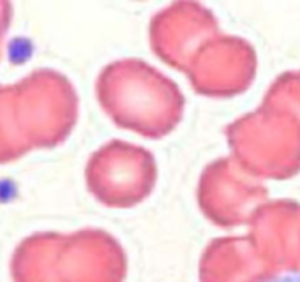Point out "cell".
Masks as SVG:
<instances>
[{
    "label": "cell",
    "mask_w": 300,
    "mask_h": 282,
    "mask_svg": "<svg viewBox=\"0 0 300 282\" xmlns=\"http://www.w3.org/2000/svg\"><path fill=\"white\" fill-rule=\"evenodd\" d=\"M78 115L76 90L64 74L37 69L12 85H0V162L67 138Z\"/></svg>",
    "instance_id": "6da1fadb"
},
{
    "label": "cell",
    "mask_w": 300,
    "mask_h": 282,
    "mask_svg": "<svg viewBox=\"0 0 300 282\" xmlns=\"http://www.w3.org/2000/svg\"><path fill=\"white\" fill-rule=\"evenodd\" d=\"M96 92L117 125L147 138H162L182 120V90L171 78L140 58H120L98 76Z\"/></svg>",
    "instance_id": "7a4b0ae2"
},
{
    "label": "cell",
    "mask_w": 300,
    "mask_h": 282,
    "mask_svg": "<svg viewBox=\"0 0 300 282\" xmlns=\"http://www.w3.org/2000/svg\"><path fill=\"white\" fill-rule=\"evenodd\" d=\"M117 245L99 230L36 233L21 240L12 252V282H98L89 266Z\"/></svg>",
    "instance_id": "3957f363"
},
{
    "label": "cell",
    "mask_w": 300,
    "mask_h": 282,
    "mask_svg": "<svg viewBox=\"0 0 300 282\" xmlns=\"http://www.w3.org/2000/svg\"><path fill=\"white\" fill-rule=\"evenodd\" d=\"M235 161L248 173L286 178L300 171V117L263 101L258 111L224 129Z\"/></svg>",
    "instance_id": "277c9868"
},
{
    "label": "cell",
    "mask_w": 300,
    "mask_h": 282,
    "mask_svg": "<svg viewBox=\"0 0 300 282\" xmlns=\"http://www.w3.org/2000/svg\"><path fill=\"white\" fill-rule=\"evenodd\" d=\"M85 178L96 199L126 208L152 192L157 166L150 150L124 140H111L90 155Z\"/></svg>",
    "instance_id": "5b68a950"
},
{
    "label": "cell",
    "mask_w": 300,
    "mask_h": 282,
    "mask_svg": "<svg viewBox=\"0 0 300 282\" xmlns=\"http://www.w3.org/2000/svg\"><path fill=\"white\" fill-rule=\"evenodd\" d=\"M187 73L196 92L233 95L249 87L256 71V53L246 39L214 36L191 56Z\"/></svg>",
    "instance_id": "8992f818"
},
{
    "label": "cell",
    "mask_w": 300,
    "mask_h": 282,
    "mask_svg": "<svg viewBox=\"0 0 300 282\" xmlns=\"http://www.w3.org/2000/svg\"><path fill=\"white\" fill-rule=\"evenodd\" d=\"M248 175L251 173L240 164H235V157H223L210 162L198 186V203L203 214L223 228L251 221L252 215L231 196L258 210V205L267 199L268 192L260 182L249 180Z\"/></svg>",
    "instance_id": "52a82bcc"
},
{
    "label": "cell",
    "mask_w": 300,
    "mask_h": 282,
    "mask_svg": "<svg viewBox=\"0 0 300 282\" xmlns=\"http://www.w3.org/2000/svg\"><path fill=\"white\" fill-rule=\"evenodd\" d=\"M9 23H11V4L0 2V43H2V37L7 30Z\"/></svg>",
    "instance_id": "ba28073f"
},
{
    "label": "cell",
    "mask_w": 300,
    "mask_h": 282,
    "mask_svg": "<svg viewBox=\"0 0 300 282\" xmlns=\"http://www.w3.org/2000/svg\"><path fill=\"white\" fill-rule=\"evenodd\" d=\"M265 282H300V272H288V274L267 279Z\"/></svg>",
    "instance_id": "9c48e42d"
}]
</instances>
